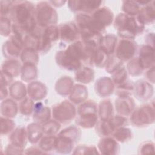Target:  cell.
Returning <instances> with one entry per match:
<instances>
[{"mask_svg":"<svg viewBox=\"0 0 155 155\" xmlns=\"http://www.w3.org/2000/svg\"><path fill=\"white\" fill-rule=\"evenodd\" d=\"M134 17L127 14H119L115 21V28L118 30L119 35L123 38L133 39L143 30L142 23L139 19L136 20Z\"/></svg>","mask_w":155,"mask_h":155,"instance_id":"cell-1","label":"cell"},{"mask_svg":"<svg viewBox=\"0 0 155 155\" xmlns=\"http://www.w3.org/2000/svg\"><path fill=\"white\" fill-rule=\"evenodd\" d=\"M134 44L128 40L121 41L117 50V58L123 61L130 59L134 55L135 51Z\"/></svg>","mask_w":155,"mask_h":155,"instance_id":"cell-2","label":"cell"},{"mask_svg":"<svg viewBox=\"0 0 155 155\" xmlns=\"http://www.w3.org/2000/svg\"><path fill=\"white\" fill-rule=\"evenodd\" d=\"M70 7L74 12H84V13L91 12L94 9L97 8L101 1H69Z\"/></svg>","mask_w":155,"mask_h":155,"instance_id":"cell-3","label":"cell"},{"mask_svg":"<svg viewBox=\"0 0 155 155\" xmlns=\"http://www.w3.org/2000/svg\"><path fill=\"white\" fill-rule=\"evenodd\" d=\"M61 38L62 40L70 42L78 37V28L72 23L64 24L60 25Z\"/></svg>","mask_w":155,"mask_h":155,"instance_id":"cell-4","label":"cell"},{"mask_svg":"<svg viewBox=\"0 0 155 155\" xmlns=\"http://www.w3.org/2000/svg\"><path fill=\"white\" fill-rule=\"evenodd\" d=\"M113 16L112 12L109 9L104 7L96 11L92 18L97 23L104 27V25H109L112 22Z\"/></svg>","mask_w":155,"mask_h":155,"instance_id":"cell-5","label":"cell"},{"mask_svg":"<svg viewBox=\"0 0 155 155\" xmlns=\"http://www.w3.org/2000/svg\"><path fill=\"white\" fill-rule=\"evenodd\" d=\"M99 148L103 154H117L119 151V145L114 140L111 138H105L101 140L99 143Z\"/></svg>","mask_w":155,"mask_h":155,"instance_id":"cell-6","label":"cell"},{"mask_svg":"<svg viewBox=\"0 0 155 155\" xmlns=\"http://www.w3.org/2000/svg\"><path fill=\"white\" fill-rule=\"evenodd\" d=\"M117 38L113 35H107L101 38L100 45L101 48L107 54H111L114 50Z\"/></svg>","mask_w":155,"mask_h":155,"instance_id":"cell-7","label":"cell"},{"mask_svg":"<svg viewBox=\"0 0 155 155\" xmlns=\"http://www.w3.org/2000/svg\"><path fill=\"white\" fill-rule=\"evenodd\" d=\"M19 67V62L15 60H10L5 61L2 65L1 71L10 77L16 76L19 74V68H14V67Z\"/></svg>","mask_w":155,"mask_h":155,"instance_id":"cell-8","label":"cell"},{"mask_svg":"<svg viewBox=\"0 0 155 155\" xmlns=\"http://www.w3.org/2000/svg\"><path fill=\"white\" fill-rule=\"evenodd\" d=\"M6 102L4 101L1 103V114L5 117H14L15 116L17 110H16V104L13 101L11 100L10 107H8Z\"/></svg>","mask_w":155,"mask_h":155,"instance_id":"cell-9","label":"cell"},{"mask_svg":"<svg viewBox=\"0 0 155 155\" xmlns=\"http://www.w3.org/2000/svg\"><path fill=\"white\" fill-rule=\"evenodd\" d=\"M1 33L2 36H8L10 33V21L6 17L1 18Z\"/></svg>","mask_w":155,"mask_h":155,"instance_id":"cell-10","label":"cell"},{"mask_svg":"<svg viewBox=\"0 0 155 155\" xmlns=\"http://www.w3.org/2000/svg\"><path fill=\"white\" fill-rule=\"evenodd\" d=\"M13 2H14V1H1V17H6L7 15L10 14Z\"/></svg>","mask_w":155,"mask_h":155,"instance_id":"cell-11","label":"cell"},{"mask_svg":"<svg viewBox=\"0 0 155 155\" xmlns=\"http://www.w3.org/2000/svg\"><path fill=\"white\" fill-rule=\"evenodd\" d=\"M1 125H5V126H1V134H7V133L11 131V130L13 129V127H8L9 125H14V123L12 122V120H8V119H6L5 118H3L2 117H1Z\"/></svg>","mask_w":155,"mask_h":155,"instance_id":"cell-12","label":"cell"},{"mask_svg":"<svg viewBox=\"0 0 155 155\" xmlns=\"http://www.w3.org/2000/svg\"><path fill=\"white\" fill-rule=\"evenodd\" d=\"M115 133L122 135V136H120L117 139V140H119V141L122 142L126 141L131 136L130 130L128 128H120L119 130H117V131H116Z\"/></svg>","mask_w":155,"mask_h":155,"instance_id":"cell-13","label":"cell"}]
</instances>
